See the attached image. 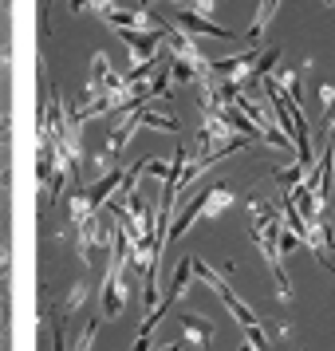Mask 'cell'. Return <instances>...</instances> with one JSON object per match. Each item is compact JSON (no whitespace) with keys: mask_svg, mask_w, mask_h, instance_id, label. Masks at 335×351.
<instances>
[{"mask_svg":"<svg viewBox=\"0 0 335 351\" xmlns=\"http://www.w3.org/2000/svg\"><path fill=\"white\" fill-rule=\"evenodd\" d=\"M190 272H193V276H201V280H206V285L213 288L217 296H221V304L229 308V312H233V319H237L240 328H245V335L253 339L256 348H260V351H269V339H264V328H260L256 312H253V308H249L245 300H240V296L233 292V288L225 285V276H221V272H213V269L206 265V261H201V256H190Z\"/></svg>","mask_w":335,"mask_h":351,"instance_id":"cell-1","label":"cell"},{"mask_svg":"<svg viewBox=\"0 0 335 351\" xmlns=\"http://www.w3.org/2000/svg\"><path fill=\"white\" fill-rule=\"evenodd\" d=\"M229 206H233V193L225 190V186H213V190H206V193H201V197H197V202H193V206L174 221V229H170V237H166V241H177L193 221H213V217H221Z\"/></svg>","mask_w":335,"mask_h":351,"instance_id":"cell-2","label":"cell"},{"mask_svg":"<svg viewBox=\"0 0 335 351\" xmlns=\"http://www.w3.org/2000/svg\"><path fill=\"white\" fill-rule=\"evenodd\" d=\"M182 332H186V339H193L197 348H209V343H213V324H209L206 316H197V312H186V316H182Z\"/></svg>","mask_w":335,"mask_h":351,"instance_id":"cell-3","label":"cell"},{"mask_svg":"<svg viewBox=\"0 0 335 351\" xmlns=\"http://www.w3.org/2000/svg\"><path fill=\"white\" fill-rule=\"evenodd\" d=\"M186 280H190V256H182V261H177V272H174V280H170V292L162 296V308H166V312H170V304L186 292Z\"/></svg>","mask_w":335,"mask_h":351,"instance_id":"cell-4","label":"cell"},{"mask_svg":"<svg viewBox=\"0 0 335 351\" xmlns=\"http://www.w3.org/2000/svg\"><path fill=\"white\" fill-rule=\"evenodd\" d=\"M114 186H123V174H119V170H111V174H107V178H103V182L95 186V190L87 193V197H91V206H95V209L103 206V202H107V193H111Z\"/></svg>","mask_w":335,"mask_h":351,"instance_id":"cell-5","label":"cell"},{"mask_svg":"<svg viewBox=\"0 0 335 351\" xmlns=\"http://www.w3.org/2000/svg\"><path fill=\"white\" fill-rule=\"evenodd\" d=\"M95 332H99V319H87V324H83L79 343H75V351H91V339H95Z\"/></svg>","mask_w":335,"mask_h":351,"instance_id":"cell-6","label":"cell"},{"mask_svg":"<svg viewBox=\"0 0 335 351\" xmlns=\"http://www.w3.org/2000/svg\"><path fill=\"white\" fill-rule=\"evenodd\" d=\"M83 300H87V285H75V288H71V296H67V304H64V312H71V308H79Z\"/></svg>","mask_w":335,"mask_h":351,"instance_id":"cell-7","label":"cell"},{"mask_svg":"<svg viewBox=\"0 0 335 351\" xmlns=\"http://www.w3.org/2000/svg\"><path fill=\"white\" fill-rule=\"evenodd\" d=\"M240 351H260V348H256L253 339H245V343H240Z\"/></svg>","mask_w":335,"mask_h":351,"instance_id":"cell-8","label":"cell"},{"mask_svg":"<svg viewBox=\"0 0 335 351\" xmlns=\"http://www.w3.org/2000/svg\"><path fill=\"white\" fill-rule=\"evenodd\" d=\"M162 351H182V348H177V343H170V348H162Z\"/></svg>","mask_w":335,"mask_h":351,"instance_id":"cell-9","label":"cell"},{"mask_svg":"<svg viewBox=\"0 0 335 351\" xmlns=\"http://www.w3.org/2000/svg\"><path fill=\"white\" fill-rule=\"evenodd\" d=\"M332 265H335V256H332Z\"/></svg>","mask_w":335,"mask_h":351,"instance_id":"cell-10","label":"cell"}]
</instances>
